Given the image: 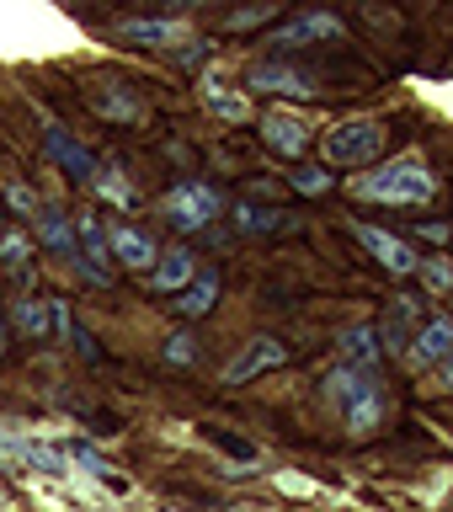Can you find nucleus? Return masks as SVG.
<instances>
[{"label": "nucleus", "mask_w": 453, "mask_h": 512, "mask_svg": "<svg viewBox=\"0 0 453 512\" xmlns=\"http://www.w3.org/2000/svg\"><path fill=\"white\" fill-rule=\"evenodd\" d=\"M326 400L336 406L347 432H374L384 422V390H379V374H368V368H336L326 379Z\"/></svg>", "instance_id": "1"}, {"label": "nucleus", "mask_w": 453, "mask_h": 512, "mask_svg": "<svg viewBox=\"0 0 453 512\" xmlns=\"http://www.w3.org/2000/svg\"><path fill=\"white\" fill-rule=\"evenodd\" d=\"M352 192H358V198H374V203H427L432 192H438V182H432L422 155H395L390 166L358 176Z\"/></svg>", "instance_id": "2"}, {"label": "nucleus", "mask_w": 453, "mask_h": 512, "mask_svg": "<svg viewBox=\"0 0 453 512\" xmlns=\"http://www.w3.org/2000/svg\"><path fill=\"white\" fill-rule=\"evenodd\" d=\"M384 150V123L374 118H347L326 128V160L331 166H368Z\"/></svg>", "instance_id": "3"}, {"label": "nucleus", "mask_w": 453, "mask_h": 512, "mask_svg": "<svg viewBox=\"0 0 453 512\" xmlns=\"http://www.w3.org/2000/svg\"><path fill=\"white\" fill-rule=\"evenodd\" d=\"M166 219L176 224V230H203V224H214L219 219V208H224V198L214 187H203V182H182V187H171L166 192Z\"/></svg>", "instance_id": "4"}, {"label": "nucleus", "mask_w": 453, "mask_h": 512, "mask_svg": "<svg viewBox=\"0 0 453 512\" xmlns=\"http://www.w3.org/2000/svg\"><path fill=\"white\" fill-rule=\"evenodd\" d=\"M288 352L283 342H272V336H256V342H246V352L240 358H230V368H224V384H246L256 374H267V368H283Z\"/></svg>", "instance_id": "5"}, {"label": "nucleus", "mask_w": 453, "mask_h": 512, "mask_svg": "<svg viewBox=\"0 0 453 512\" xmlns=\"http://www.w3.org/2000/svg\"><path fill=\"white\" fill-rule=\"evenodd\" d=\"M182 22L171 16H123L112 22V38H128V43H144V48H166V43H182Z\"/></svg>", "instance_id": "6"}, {"label": "nucleus", "mask_w": 453, "mask_h": 512, "mask_svg": "<svg viewBox=\"0 0 453 512\" xmlns=\"http://www.w3.org/2000/svg\"><path fill=\"white\" fill-rule=\"evenodd\" d=\"M416 320H422V299H395L390 315H384V326L374 331V336H379V352H400V358H406Z\"/></svg>", "instance_id": "7"}, {"label": "nucleus", "mask_w": 453, "mask_h": 512, "mask_svg": "<svg viewBox=\"0 0 453 512\" xmlns=\"http://www.w3.org/2000/svg\"><path fill=\"white\" fill-rule=\"evenodd\" d=\"M342 43L347 38V27L336 22L331 11H304V16H294V22H283L278 27V43Z\"/></svg>", "instance_id": "8"}, {"label": "nucleus", "mask_w": 453, "mask_h": 512, "mask_svg": "<svg viewBox=\"0 0 453 512\" xmlns=\"http://www.w3.org/2000/svg\"><path fill=\"white\" fill-rule=\"evenodd\" d=\"M358 240H363V246L374 251V256H379V262L390 267V272H416V267H422V256H416V251H411L400 235H390V230H374V224H358Z\"/></svg>", "instance_id": "9"}, {"label": "nucleus", "mask_w": 453, "mask_h": 512, "mask_svg": "<svg viewBox=\"0 0 453 512\" xmlns=\"http://www.w3.org/2000/svg\"><path fill=\"white\" fill-rule=\"evenodd\" d=\"M448 352H453V320H427L422 336L406 347V363L411 368H432V363H448Z\"/></svg>", "instance_id": "10"}, {"label": "nucleus", "mask_w": 453, "mask_h": 512, "mask_svg": "<svg viewBox=\"0 0 453 512\" xmlns=\"http://www.w3.org/2000/svg\"><path fill=\"white\" fill-rule=\"evenodd\" d=\"M251 86L256 91H278V96H310V91H320L315 75L310 70H294V64H256Z\"/></svg>", "instance_id": "11"}, {"label": "nucleus", "mask_w": 453, "mask_h": 512, "mask_svg": "<svg viewBox=\"0 0 453 512\" xmlns=\"http://www.w3.org/2000/svg\"><path fill=\"white\" fill-rule=\"evenodd\" d=\"M262 139H267L278 155H299L304 144H310V123H304L299 112H267V123H262Z\"/></svg>", "instance_id": "12"}, {"label": "nucleus", "mask_w": 453, "mask_h": 512, "mask_svg": "<svg viewBox=\"0 0 453 512\" xmlns=\"http://www.w3.org/2000/svg\"><path fill=\"white\" fill-rule=\"evenodd\" d=\"M0 448L16 454V459H27L32 470H43V475H70L64 448H48V443H32V438H11V432H0Z\"/></svg>", "instance_id": "13"}, {"label": "nucleus", "mask_w": 453, "mask_h": 512, "mask_svg": "<svg viewBox=\"0 0 453 512\" xmlns=\"http://www.w3.org/2000/svg\"><path fill=\"white\" fill-rule=\"evenodd\" d=\"M75 240H80V256H86V272L91 278H107V230H102V219L96 214H80L75 219Z\"/></svg>", "instance_id": "14"}, {"label": "nucleus", "mask_w": 453, "mask_h": 512, "mask_svg": "<svg viewBox=\"0 0 453 512\" xmlns=\"http://www.w3.org/2000/svg\"><path fill=\"white\" fill-rule=\"evenodd\" d=\"M379 336H374V326H352L347 336H342V368H368L374 374L379 368Z\"/></svg>", "instance_id": "15"}, {"label": "nucleus", "mask_w": 453, "mask_h": 512, "mask_svg": "<svg viewBox=\"0 0 453 512\" xmlns=\"http://www.w3.org/2000/svg\"><path fill=\"white\" fill-rule=\"evenodd\" d=\"M32 219H38V235H43L48 251H70V246H75V224H70V214H64V208L38 203V208H32Z\"/></svg>", "instance_id": "16"}, {"label": "nucleus", "mask_w": 453, "mask_h": 512, "mask_svg": "<svg viewBox=\"0 0 453 512\" xmlns=\"http://www.w3.org/2000/svg\"><path fill=\"white\" fill-rule=\"evenodd\" d=\"M107 251L118 256L123 267H150L155 256H160V251H155V240H150V235H139V230H112V235H107Z\"/></svg>", "instance_id": "17"}, {"label": "nucleus", "mask_w": 453, "mask_h": 512, "mask_svg": "<svg viewBox=\"0 0 453 512\" xmlns=\"http://www.w3.org/2000/svg\"><path fill=\"white\" fill-rule=\"evenodd\" d=\"M0 267L16 283H32V240L22 230H0Z\"/></svg>", "instance_id": "18"}, {"label": "nucleus", "mask_w": 453, "mask_h": 512, "mask_svg": "<svg viewBox=\"0 0 453 512\" xmlns=\"http://www.w3.org/2000/svg\"><path fill=\"white\" fill-rule=\"evenodd\" d=\"M214 299H219V278L214 272H192V283L182 288V299H176V310H182L187 320H198L214 310Z\"/></svg>", "instance_id": "19"}, {"label": "nucleus", "mask_w": 453, "mask_h": 512, "mask_svg": "<svg viewBox=\"0 0 453 512\" xmlns=\"http://www.w3.org/2000/svg\"><path fill=\"white\" fill-rule=\"evenodd\" d=\"M48 150H54V160H59V166L70 171V176H75V182H91L96 160H91L86 150H80L75 139H64V128H48Z\"/></svg>", "instance_id": "20"}, {"label": "nucleus", "mask_w": 453, "mask_h": 512, "mask_svg": "<svg viewBox=\"0 0 453 512\" xmlns=\"http://www.w3.org/2000/svg\"><path fill=\"white\" fill-rule=\"evenodd\" d=\"M11 320H16V326H22L27 336H48V331H54V304L22 294V299L11 304Z\"/></svg>", "instance_id": "21"}, {"label": "nucleus", "mask_w": 453, "mask_h": 512, "mask_svg": "<svg viewBox=\"0 0 453 512\" xmlns=\"http://www.w3.org/2000/svg\"><path fill=\"white\" fill-rule=\"evenodd\" d=\"M91 107L102 112V118H118V123H144V107L134 102V96H123V91L91 86Z\"/></svg>", "instance_id": "22"}, {"label": "nucleus", "mask_w": 453, "mask_h": 512, "mask_svg": "<svg viewBox=\"0 0 453 512\" xmlns=\"http://www.w3.org/2000/svg\"><path fill=\"white\" fill-rule=\"evenodd\" d=\"M187 283H192V251L176 246V251L160 256V267H155V288H160V294H171V288H187Z\"/></svg>", "instance_id": "23"}, {"label": "nucleus", "mask_w": 453, "mask_h": 512, "mask_svg": "<svg viewBox=\"0 0 453 512\" xmlns=\"http://www.w3.org/2000/svg\"><path fill=\"white\" fill-rule=\"evenodd\" d=\"M203 102L214 107L219 118H230V123H246V112H251V107H246V96L224 91V80H219V75H208V80H203Z\"/></svg>", "instance_id": "24"}, {"label": "nucleus", "mask_w": 453, "mask_h": 512, "mask_svg": "<svg viewBox=\"0 0 453 512\" xmlns=\"http://www.w3.org/2000/svg\"><path fill=\"white\" fill-rule=\"evenodd\" d=\"M91 182H96V192H102V198H118V203H134V192H128V182H123V176H118V171H102V166H96V171H91Z\"/></svg>", "instance_id": "25"}, {"label": "nucleus", "mask_w": 453, "mask_h": 512, "mask_svg": "<svg viewBox=\"0 0 453 512\" xmlns=\"http://www.w3.org/2000/svg\"><path fill=\"white\" fill-rule=\"evenodd\" d=\"M235 224H240V230H272V224H278V214H272V208H240Z\"/></svg>", "instance_id": "26"}, {"label": "nucleus", "mask_w": 453, "mask_h": 512, "mask_svg": "<svg viewBox=\"0 0 453 512\" xmlns=\"http://www.w3.org/2000/svg\"><path fill=\"white\" fill-rule=\"evenodd\" d=\"M294 187H299V192H326V187H331V171L304 166V171H294Z\"/></svg>", "instance_id": "27"}, {"label": "nucleus", "mask_w": 453, "mask_h": 512, "mask_svg": "<svg viewBox=\"0 0 453 512\" xmlns=\"http://www.w3.org/2000/svg\"><path fill=\"white\" fill-rule=\"evenodd\" d=\"M208 438H214L230 459H256V448H251V443H240V438H230V432H219V427H208Z\"/></svg>", "instance_id": "28"}, {"label": "nucleus", "mask_w": 453, "mask_h": 512, "mask_svg": "<svg viewBox=\"0 0 453 512\" xmlns=\"http://www.w3.org/2000/svg\"><path fill=\"white\" fill-rule=\"evenodd\" d=\"M6 198H11L16 214H32V208H38V198H32V192H27L22 182H6Z\"/></svg>", "instance_id": "29"}, {"label": "nucleus", "mask_w": 453, "mask_h": 512, "mask_svg": "<svg viewBox=\"0 0 453 512\" xmlns=\"http://www.w3.org/2000/svg\"><path fill=\"white\" fill-rule=\"evenodd\" d=\"M166 363H192V336H171V342H166Z\"/></svg>", "instance_id": "30"}, {"label": "nucleus", "mask_w": 453, "mask_h": 512, "mask_svg": "<svg viewBox=\"0 0 453 512\" xmlns=\"http://www.w3.org/2000/svg\"><path fill=\"white\" fill-rule=\"evenodd\" d=\"M422 278H427L432 294H443V288H448V267H443V262H427V267H422Z\"/></svg>", "instance_id": "31"}, {"label": "nucleus", "mask_w": 453, "mask_h": 512, "mask_svg": "<svg viewBox=\"0 0 453 512\" xmlns=\"http://www.w3.org/2000/svg\"><path fill=\"white\" fill-rule=\"evenodd\" d=\"M0 507H11V491L6 486H0Z\"/></svg>", "instance_id": "32"}, {"label": "nucleus", "mask_w": 453, "mask_h": 512, "mask_svg": "<svg viewBox=\"0 0 453 512\" xmlns=\"http://www.w3.org/2000/svg\"><path fill=\"white\" fill-rule=\"evenodd\" d=\"M0 347H6V331H0Z\"/></svg>", "instance_id": "33"}]
</instances>
